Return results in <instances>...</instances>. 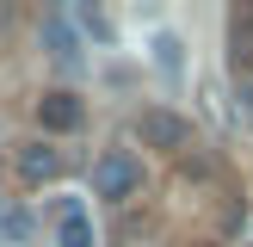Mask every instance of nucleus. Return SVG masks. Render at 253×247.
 <instances>
[{
    "mask_svg": "<svg viewBox=\"0 0 253 247\" xmlns=\"http://www.w3.org/2000/svg\"><path fill=\"white\" fill-rule=\"evenodd\" d=\"M136 192H142V161H136L130 148H105V155L93 161V198H105V204H130Z\"/></svg>",
    "mask_w": 253,
    "mask_h": 247,
    "instance_id": "f257e3e1",
    "label": "nucleus"
},
{
    "mask_svg": "<svg viewBox=\"0 0 253 247\" xmlns=\"http://www.w3.org/2000/svg\"><path fill=\"white\" fill-rule=\"evenodd\" d=\"M136 136H142V148H161V155H192L198 148V136H192V124L179 118V111H167V105H155V111H142L136 118Z\"/></svg>",
    "mask_w": 253,
    "mask_h": 247,
    "instance_id": "f03ea898",
    "label": "nucleus"
},
{
    "mask_svg": "<svg viewBox=\"0 0 253 247\" xmlns=\"http://www.w3.org/2000/svg\"><path fill=\"white\" fill-rule=\"evenodd\" d=\"M81 118H86V105H81V93H68V86H49V93L37 99V124H43L49 136H74Z\"/></svg>",
    "mask_w": 253,
    "mask_h": 247,
    "instance_id": "7ed1b4c3",
    "label": "nucleus"
},
{
    "mask_svg": "<svg viewBox=\"0 0 253 247\" xmlns=\"http://www.w3.org/2000/svg\"><path fill=\"white\" fill-rule=\"evenodd\" d=\"M62 167H68V155L56 142H19V179L25 185H56Z\"/></svg>",
    "mask_w": 253,
    "mask_h": 247,
    "instance_id": "20e7f679",
    "label": "nucleus"
},
{
    "mask_svg": "<svg viewBox=\"0 0 253 247\" xmlns=\"http://www.w3.org/2000/svg\"><path fill=\"white\" fill-rule=\"evenodd\" d=\"M43 49H49V56H56L68 74H81V68H86V49H81V37H74L68 12H49V19H43Z\"/></svg>",
    "mask_w": 253,
    "mask_h": 247,
    "instance_id": "39448f33",
    "label": "nucleus"
},
{
    "mask_svg": "<svg viewBox=\"0 0 253 247\" xmlns=\"http://www.w3.org/2000/svg\"><path fill=\"white\" fill-rule=\"evenodd\" d=\"M56 247H99V241H93V222H86V204H81V198H68V204H62Z\"/></svg>",
    "mask_w": 253,
    "mask_h": 247,
    "instance_id": "423d86ee",
    "label": "nucleus"
},
{
    "mask_svg": "<svg viewBox=\"0 0 253 247\" xmlns=\"http://www.w3.org/2000/svg\"><path fill=\"white\" fill-rule=\"evenodd\" d=\"M31 241V210H12L6 204V222H0V247H25Z\"/></svg>",
    "mask_w": 253,
    "mask_h": 247,
    "instance_id": "0eeeda50",
    "label": "nucleus"
},
{
    "mask_svg": "<svg viewBox=\"0 0 253 247\" xmlns=\"http://www.w3.org/2000/svg\"><path fill=\"white\" fill-rule=\"evenodd\" d=\"M155 68L179 74V37H155Z\"/></svg>",
    "mask_w": 253,
    "mask_h": 247,
    "instance_id": "6e6552de",
    "label": "nucleus"
},
{
    "mask_svg": "<svg viewBox=\"0 0 253 247\" xmlns=\"http://www.w3.org/2000/svg\"><path fill=\"white\" fill-rule=\"evenodd\" d=\"M74 19H81V25H86L93 37H111V19H105L99 6H74Z\"/></svg>",
    "mask_w": 253,
    "mask_h": 247,
    "instance_id": "1a4fd4ad",
    "label": "nucleus"
},
{
    "mask_svg": "<svg viewBox=\"0 0 253 247\" xmlns=\"http://www.w3.org/2000/svg\"><path fill=\"white\" fill-rule=\"evenodd\" d=\"M12 19H19V12H12V0H0V37L12 31Z\"/></svg>",
    "mask_w": 253,
    "mask_h": 247,
    "instance_id": "9d476101",
    "label": "nucleus"
},
{
    "mask_svg": "<svg viewBox=\"0 0 253 247\" xmlns=\"http://www.w3.org/2000/svg\"><path fill=\"white\" fill-rule=\"evenodd\" d=\"M241 111H247V118H253V81L241 86Z\"/></svg>",
    "mask_w": 253,
    "mask_h": 247,
    "instance_id": "9b49d317",
    "label": "nucleus"
},
{
    "mask_svg": "<svg viewBox=\"0 0 253 247\" xmlns=\"http://www.w3.org/2000/svg\"><path fill=\"white\" fill-rule=\"evenodd\" d=\"M0 222H6V198H0Z\"/></svg>",
    "mask_w": 253,
    "mask_h": 247,
    "instance_id": "f8f14e48",
    "label": "nucleus"
}]
</instances>
